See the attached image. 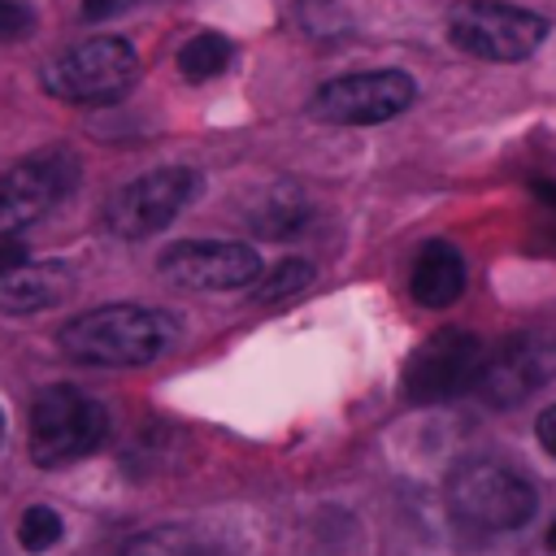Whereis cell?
I'll list each match as a JSON object with an SVG mask.
<instances>
[{"label": "cell", "instance_id": "7a4b0ae2", "mask_svg": "<svg viewBox=\"0 0 556 556\" xmlns=\"http://www.w3.org/2000/svg\"><path fill=\"white\" fill-rule=\"evenodd\" d=\"M109 413L87 391L52 382L30 400V460L43 469L74 465L104 443Z\"/></svg>", "mask_w": 556, "mask_h": 556}, {"label": "cell", "instance_id": "52a82bcc", "mask_svg": "<svg viewBox=\"0 0 556 556\" xmlns=\"http://www.w3.org/2000/svg\"><path fill=\"white\" fill-rule=\"evenodd\" d=\"M200 195V174L187 165H161L139 174L135 182H126L109 208H104V226L117 239H148L156 230H165L191 200Z\"/></svg>", "mask_w": 556, "mask_h": 556}, {"label": "cell", "instance_id": "5bb4252c", "mask_svg": "<svg viewBox=\"0 0 556 556\" xmlns=\"http://www.w3.org/2000/svg\"><path fill=\"white\" fill-rule=\"evenodd\" d=\"M308 217H313V208H308V200H304L295 187H274V191L261 200V208H252V226H256V235H265V239H287V235L304 230Z\"/></svg>", "mask_w": 556, "mask_h": 556}, {"label": "cell", "instance_id": "30bf717a", "mask_svg": "<svg viewBox=\"0 0 556 556\" xmlns=\"http://www.w3.org/2000/svg\"><path fill=\"white\" fill-rule=\"evenodd\" d=\"M74 169H78L74 156L70 152H56V148L35 152V156L9 165L0 174V239L4 235H17L30 222H39L74 187V178H78Z\"/></svg>", "mask_w": 556, "mask_h": 556}, {"label": "cell", "instance_id": "8992f818", "mask_svg": "<svg viewBox=\"0 0 556 556\" xmlns=\"http://www.w3.org/2000/svg\"><path fill=\"white\" fill-rule=\"evenodd\" d=\"M417 96V83L404 70H361L317 87L308 113L330 126H378L400 117Z\"/></svg>", "mask_w": 556, "mask_h": 556}, {"label": "cell", "instance_id": "277c9868", "mask_svg": "<svg viewBox=\"0 0 556 556\" xmlns=\"http://www.w3.org/2000/svg\"><path fill=\"white\" fill-rule=\"evenodd\" d=\"M447 504L465 526L517 530L534 517V486L500 460L469 456L447 473Z\"/></svg>", "mask_w": 556, "mask_h": 556}, {"label": "cell", "instance_id": "7c38bea8", "mask_svg": "<svg viewBox=\"0 0 556 556\" xmlns=\"http://www.w3.org/2000/svg\"><path fill=\"white\" fill-rule=\"evenodd\" d=\"M408 291H413V300L421 308H447V304H456L460 291H465V256H460V248H452L447 239L421 243V252L413 256Z\"/></svg>", "mask_w": 556, "mask_h": 556}, {"label": "cell", "instance_id": "d4e9b609", "mask_svg": "<svg viewBox=\"0 0 556 556\" xmlns=\"http://www.w3.org/2000/svg\"><path fill=\"white\" fill-rule=\"evenodd\" d=\"M0 434H4V417H0Z\"/></svg>", "mask_w": 556, "mask_h": 556}, {"label": "cell", "instance_id": "6da1fadb", "mask_svg": "<svg viewBox=\"0 0 556 556\" xmlns=\"http://www.w3.org/2000/svg\"><path fill=\"white\" fill-rule=\"evenodd\" d=\"M178 339V321L161 308L143 304H104L70 317L56 330V343L78 365H109V369H135L156 356H165Z\"/></svg>", "mask_w": 556, "mask_h": 556}, {"label": "cell", "instance_id": "3957f363", "mask_svg": "<svg viewBox=\"0 0 556 556\" xmlns=\"http://www.w3.org/2000/svg\"><path fill=\"white\" fill-rule=\"evenodd\" d=\"M139 83V52L117 35L83 39L43 61L48 96L65 104H109Z\"/></svg>", "mask_w": 556, "mask_h": 556}, {"label": "cell", "instance_id": "9c48e42d", "mask_svg": "<svg viewBox=\"0 0 556 556\" xmlns=\"http://www.w3.org/2000/svg\"><path fill=\"white\" fill-rule=\"evenodd\" d=\"M482 339L469 334V330H434L404 365V395L413 404H439V400H452L460 391H469L478 382V369H482Z\"/></svg>", "mask_w": 556, "mask_h": 556}, {"label": "cell", "instance_id": "ac0fdd59", "mask_svg": "<svg viewBox=\"0 0 556 556\" xmlns=\"http://www.w3.org/2000/svg\"><path fill=\"white\" fill-rule=\"evenodd\" d=\"M308 278H313V265L300 261V256H287V261H278V265L269 269V278H256V300H261V304H278V300L304 291Z\"/></svg>", "mask_w": 556, "mask_h": 556}, {"label": "cell", "instance_id": "603a6c76", "mask_svg": "<svg viewBox=\"0 0 556 556\" xmlns=\"http://www.w3.org/2000/svg\"><path fill=\"white\" fill-rule=\"evenodd\" d=\"M534 195L543 200V208L556 217V182H534Z\"/></svg>", "mask_w": 556, "mask_h": 556}, {"label": "cell", "instance_id": "ba28073f", "mask_svg": "<svg viewBox=\"0 0 556 556\" xmlns=\"http://www.w3.org/2000/svg\"><path fill=\"white\" fill-rule=\"evenodd\" d=\"M156 269L165 282L182 291H239V287H256L261 256L252 243H235V239H187L165 248L156 256Z\"/></svg>", "mask_w": 556, "mask_h": 556}, {"label": "cell", "instance_id": "ffe728a7", "mask_svg": "<svg viewBox=\"0 0 556 556\" xmlns=\"http://www.w3.org/2000/svg\"><path fill=\"white\" fill-rule=\"evenodd\" d=\"M534 434H539V443L547 447V456L556 460V404L539 413V421H534Z\"/></svg>", "mask_w": 556, "mask_h": 556}, {"label": "cell", "instance_id": "9a60e30c", "mask_svg": "<svg viewBox=\"0 0 556 556\" xmlns=\"http://www.w3.org/2000/svg\"><path fill=\"white\" fill-rule=\"evenodd\" d=\"M117 556H217V552L182 526H156V530H143V534L126 539Z\"/></svg>", "mask_w": 556, "mask_h": 556}, {"label": "cell", "instance_id": "e0dca14e", "mask_svg": "<svg viewBox=\"0 0 556 556\" xmlns=\"http://www.w3.org/2000/svg\"><path fill=\"white\" fill-rule=\"evenodd\" d=\"M61 534H65L61 513H56V508H48V504H30V508L22 513V521H17V543H22V552H30V556H39V552L56 547V543H61Z\"/></svg>", "mask_w": 556, "mask_h": 556}, {"label": "cell", "instance_id": "5b68a950", "mask_svg": "<svg viewBox=\"0 0 556 556\" xmlns=\"http://www.w3.org/2000/svg\"><path fill=\"white\" fill-rule=\"evenodd\" d=\"M547 35V22L504 0H460L447 13V39L478 61H526Z\"/></svg>", "mask_w": 556, "mask_h": 556}, {"label": "cell", "instance_id": "cb8c5ba5", "mask_svg": "<svg viewBox=\"0 0 556 556\" xmlns=\"http://www.w3.org/2000/svg\"><path fill=\"white\" fill-rule=\"evenodd\" d=\"M547 552H556V521L547 526Z\"/></svg>", "mask_w": 556, "mask_h": 556}, {"label": "cell", "instance_id": "8fae6325", "mask_svg": "<svg viewBox=\"0 0 556 556\" xmlns=\"http://www.w3.org/2000/svg\"><path fill=\"white\" fill-rule=\"evenodd\" d=\"M552 374L547 365V348H534L526 339H513L504 343L495 356H482V369H478V395L495 408H508V404H521L534 387H543V378Z\"/></svg>", "mask_w": 556, "mask_h": 556}, {"label": "cell", "instance_id": "44dd1931", "mask_svg": "<svg viewBox=\"0 0 556 556\" xmlns=\"http://www.w3.org/2000/svg\"><path fill=\"white\" fill-rule=\"evenodd\" d=\"M30 256H26V248L17 243V239H0V274H9V269H17V265H26Z\"/></svg>", "mask_w": 556, "mask_h": 556}, {"label": "cell", "instance_id": "d6986e66", "mask_svg": "<svg viewBox=\"0 0 556 556\" xmlns=\"http://www.w3.org/2000/svg\"><path fill=\"white\" fill-rule=\"evenodd\" d=\"M35 30V9L26 0H0V39H22Z\"/></svg>", "mask_w": 556, "mask_h": 556}, {"label": "cell", "instance_id": "2e32d148", "mask_svg": "<svg viewBox=\"0 0 556 556\" xmlns=\"http://www.w3.org/2000/svg\"><path fill=\"white\" fill-rule=\"evenodd\" d=\"M230 56H235L230 39L217 35V30H204V35H195V39L182 43L178 70H182V78H191V83H208V78H217V74L230 65Z\"/></svg>", "mask_w": 556, "mask_h": 556}, {"label": "cell", "instance_id": "4fadbf2b", "mask_svg": "<svg viewBox=\"0 0 556 556\" xmlns=\"http://www.w3.org/2000/svg\"><path fill=\"white\" fill-rule=\"evenodd\" d=\"M74 287V274L70 265L61 261H26L9 274H0V308L9 313H39V308H52L70 295Z\"/></svg>", "mask_w": 556, "mask_h": 556}, {"label": "cell", "instance_id": "7402d4cb", "mask_svg": "<svg viewBox=\"0 0 556 556\" xmlns=\"http://www.w3.org/2000/svg\"><path fill=\"white\" fill-rule=\"evenodd\" d=\"M126 4H139V0H87V17H100V13H117Z\"/></svg>", "mask_w": 556, "mask_h": 556}]
</instances>
